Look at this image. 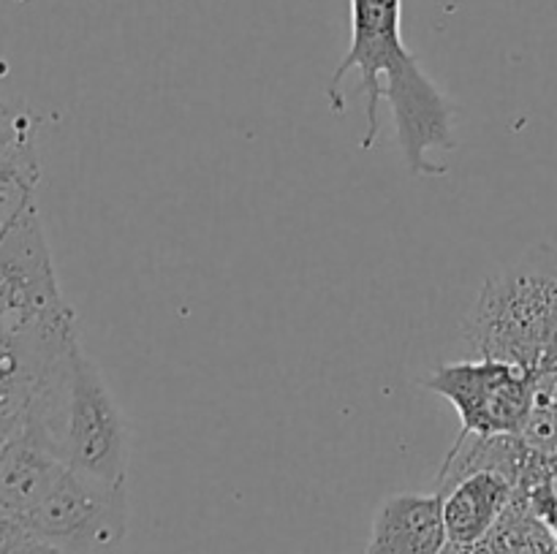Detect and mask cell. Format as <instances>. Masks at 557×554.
<instances>
[{
    "mask_svg": "<svg viewBox=\"0 0 557 554\" xmlns=\"http://www.w3.org/2000/svg\"><path fill=\"white\" fill-rule=\"evenodd\" d=\"M351 71H359V90L368 98V130L359 147L370 150L379 139V103L386 98L408 172L444 177L449 166L430 161L428 152L457 150V106L403 41V0H351V43L326 90L335 114L346 112L341 85Z\"/></svg>",
    "mask_w": 557,
    "mask_h": 554,
    "instance_id": "1",
    "label": "cell"
},
{
    "mask_svg": "<svg viewBox=\"0 0 557 554\" xmlns=\"http://www.w3.org/2000/svg\"><path fill=\"white\" fill-rule=\"evenodd\" d=\"M20 429H30L71 470L128 487V418L79 340L54 364Z\"/></svg>",
    "mask_w": 557,
    "mask_h": 554,
    "instance_id": "2",
    "label": "cell"
},
{
    "mask_svg": "<svg viewBox=\"0 0 557 554\" xmlns=\"http://www.w3.org/2000/svg\"><path fill=\"white\" fill-rule=\"evenodd\" d=\"M22 530L63 554H123L128 487L98 481L65 465Z\"/></svg>",
    "mask_w": 557,
    "mask_h": 554,
    "instance_id": "3",
    "label": "cell"
},
{
    "mask_svg": "<svg viewBox=\"0 0 557 554\" xmlns=\"http://www.w3.org/2000/svg\"><path fill=\"white\" fill-rule=\"evenodd\" d=\"M74 326L60 293L36 201L0 237V329L44 331Z\"/></svg>",
    "mask_w": 557,
    "mask_h": 554,
    "instance_id": "4",
    "label": "cell"
},
{
    "mask_svg": "<svg viewBox=\"0 0 557 554\" xmlns=\"http://www.w3.org/2000/svg\"><path fill=\"white\" fill-rule=\"evenodd\" d=\"M422 386L451 402L466 435H520L533 411L536 380L506 358L479 356L433 369Z\"/></svg>",
    "mask_w": 557,
    "mask_h": 554,
    "instance_id": "5",
    "label": "cell"
},
{
    "mask_svg": "<svg viewBox=\"0 0 557 554\" xmlns=\"http://www.w3.org/2000/svg\"><path fill=\"white\" fill-rule=\"evenodd\" d=\"M446 543L441 494L400 492L375 511L364 554H441Z\"/></svg>",
    "mask_w": 557,
    "mask_h": 554,
    "instance_id": "6",
    "label": "cell"
},
{
    "mask_svg": "<svg viewBox=\"0 0 557 554\" xmlns=\"http://www.w3.org/2000/svg\"><path fill=\"white\" fill-rule=\"evenodd\" d=\"M63 467V462L30 429H16L0 445V521L25 525Z\"/></svg>",
    "mask_w": 557,
    "mask_h": 554,
    "instance_id": "7",
    "label": "cell"
},
{
    "mask_svg": "<svg viewBox=\"0 0 557 554\" xmlns=\"http://www.w3.org/2000/svg\"><path fill=\"white\" fill-rule=\"evenodd\" d=\"M435 492L444 500V525L449 543L476 546L498 525L520 487L500 470L482 467Z\"/></svg>",
    "mask_w": 557,
    "mask_h": 554,
    "instance_id": "8",
    "label": "cell"
},
{
    "mask_svg": "<svg viewBox=\"0 0 557 554\" xmlns=\"http://www.w3.org/2000/svg\"><path fill=\"white\" fill-rule=\"evenodd\" d=\"M479 549L482 554H557V541L531 508L528 494L517 492Z\"/></svg>",
    "mask_w": 557,
    "mask_h": 554,
    "instance_id": "9",
    "label": "cell"
},
{
    "mask_svg": "<svg viewBox=\"0 0 557 554\" xmlns=\"http://www.w3.org/2000/svg\"><path fill=\"white\" fill-rule=\"evenodd\" d=\"M525 494H528V503H531V508L536 511L539 519L549 527V532H553L555 541H557V492L553 489V483L544 481V483H539V487L528 489Z\"/></svg>",
    "mask_w": 557,
    "mask_h": 554,
    "instance_id": "10",
    "label": "cell"
},
{
    "mask_svg": "<svg viewBox=\"0 0 557 554\" xmlns=\"http://www.w3.org/2000/svg\"><path fill=\"white\" fill-rule=\"evenodd\" d=\"M5 554H63V552L47 546V543L38 541V538H33L30 532H25L20 527V532L14 536V541H11L9 552H5Z\"/></svg>",
    "mask_w": 557,
    "mask_h": 554,
    "instance_id": "11",
    "label": "cell"
},
{
    "mask_svg": "<svg viewBox=\"0 0 557 554\" xmlns=\"http://www.w3.org/2000/svg\"><path fill=\"white\" fill-rule=\"evenodd\" d=\"M14 114H16V112L9 106V103L0 101V119H9V117H14Z\"/></svg>",
    "mask_w": 557,
    "mask_h": 554,
    "instance_id": "12",
    "label": "cell"
},
{
    "mask_svg": "<svg viewBox=\"0 0 557 554\" xmlns=\"http://www.w3.org/2000/svg\"><path fill=\"white\" fill-rule=\"evenodd\" d=\"M16 3H22V0H16Z\"/></svg>",
    "mask_w": 557,
    "mask_h": 554,
    "instance_id": "13",
    "label": "cell"
}]
</instances>
